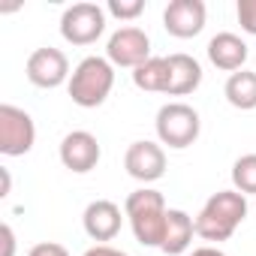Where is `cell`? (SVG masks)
Listing matches in <instances>:
<instances>
[{"mask_svg": "<svg viewBox=\"0 0 256 256\" xmlns=\"http://www.w3.org/2000/svg\"><path fill=\"white\" fill-rule=\"evenodd\" d=\"M106 58L112 66L139 70L145 60H151V36L142 28H120L108 36Z\"/></svg>", "mask_w": 256, "mask_h": 256, "instance_id": "obj_7", "label": "cell"}, {"mask_svg": "<svg viewBox=\"0 0 256 256\" xmlns=\"http://www.w3.org/2000/svg\"><path fill=\"white\" fill-rule=\"evenodd\" d=\"M208 60L223 72H241L247 64V42L235 34H217L208 42Z\"/></svg>", "mask_w": 256, "mask_h": 256, "instance_id": "obj_13", "label": "cell"}, {"mask_svg": "<svg viewBox=\"0 0 256 256\" xmlns=\"http://www.w3.org/2000/svg\"><path fill=\"white\" fill-rule=\"evenodd\" d=\"M229 106L241 108V112H250L256 108V72L250 70H241V72H232L226 78V88H223Z\"/></svg>", "mask_w": 256, "mask_h": 256, "instance_id": "obj_16", "label": "cell"}, {"mask_svg": "<svg viewBox=\"0 0 256 256\" xmlns=\"http://www.w3.org/2000/svg\"><path fill=\"white\" fill-rule=\"evenodd\" d=\"M82 256H130V253H124V250H118V247H108V244H96V247L84 250Z\"/></svg>", "mask_w": 256, "mask_h": 256, "instance_id": "obj_22", "label": "cell"}, {"mask_svg": "<svg viewBox=\"0 0 256 256\" xmlns=\"http://www.w3.org/2000/svg\"><path fill=\"white\" fill-rule=\"evenodd\" d=\"M166 60H169V84H166L169 96H187L202 84V66L196 58L178 52V54H169Z\"/></svg>", "mask_w": 256, "mask_h": 256, "instance_id": "obj_14", "label": "cell"}, {"mask_svg": "<svg viewBox=\"0 0 256 256\" xmlns=\"http://www.w3.org/2000/svg\"><path fill=\"white\" fill-rule=\"evenodd\" d=\"M106 34V10L96 4H72L60 16V36L72 46H94Z\"/></svg>", "mask_w": 256, "mask_h": 256, "instance_id": "obj_6", "label": "cell"}, {"mask_svg": "<svg viewBox=\"0 0 256 256\" xmlns=\"http://www.w3.org/2000/svg\"><path fill=\"white\" fill-rule=\"evenodd\" d=\"M124 169L130 178L142 181V184H151V181H160L166 175V151L157 145V142H133L124 154Z\"/></svg>", "mask_w": 256, "mask_h": 256, "instance_id": "obj_8", "label": "cell"}, {"mask_svg": "<svg viewBox=\"0 0 256 256\" xmlns=\"http://www.w3.org/2000/svg\"><path fill=\"white\" fill-rule=\"evenodd\" d=\"M36 142V126L34 118L18 108L4 102L0 106V154L4 157H24Z\"/></svg>", "mask_w": 256, "mask_h": 256, "instance_id": "obj_5", "label": "cell"}, {"mask_svg": "<svg viewBox=\"0 0 256 256\" xmlns=\"http://www.w3.org/2000/svg\"><path fill=\"white\" fill-rule=\"evenodd\" d=\"M232 184L238 193H256V154H244L232 166Z\"/></svg>", "mask_w": 256, "mask_h": 256, "instance_id": "obj_18", "label": "cell"}, {"mask_svg": "<svg viewBox=\"0 0 256 256\" xmlns=\"http://www.w3.org/2000/svg\"><path fill=\"white\" fill-rule=\"evenodd\" d=\"M106 10H108V16H114L120 22H133V18L142 16L145 4H142V0H108Z\"/></svg>", "mask_w": 256, "mask_h": 256, "instance_id": "obj_19", "label": "cell"}, {"mask_svg": "<svg viewBox=\"0 0 256 256\" xmlns=\"http://www.w3.org/2000/svg\"><path fill=\"white\" fill-rule=\"evenodd\" d=\"M193 232H196V220L187 211H181V208H169V214H166V235H163L160 250L166 256H181L190 247Z\"/></svg>", "mask_w": 256, "mask_h": 256, "instance_id": "obj_15", "label": "cell"}, {"mask_svg": "<svg viewBox=\"0 0 256 256\" xmlns=\"http://www.w3.org/2000/svg\"><path fill=\"white\" fill-rule=\"evenodd\" d=\"M205 18H208V10L202 0H172L163 10V28H166V34H172L178 40L199 36L205 30Z\"/></svg>", "mask_w": 256, "mask_h": 256, "instance_id": "obj_10", "label": "cell"}, {"mask_svg": "<svg viewBox=\"0 0 256 256\" xmlns=\"http://www.w3.org/2000/svg\"><path fill=\"white\" fill-rule=\"evenodd\" d=\"M133 84H136L139 90L166 94V84H169V60H166V58H151V60H145L139 70H133Z\"/></svg>", "mask_w": 256, "mask_h": 256, "instance_id": "obj_17", "label": "cell"}, {"mask_svg": "<svg viewBox=\"0 0 256 256\" xmlns=\"http://www.w3.org/2000/svg\"><path fill=\"white\" fill-rule=\"evenodd\" d=\"M28 78L30 84L42 88V90H52V88H60L66 78H70V60L60 48H36L30 58H28Z\"/></svg>", "mask_w": 256, "mask_h": 256, "instance_id": "obj_9", "label": "cell"}, {"mask_svg": "<svg viewBox=\"0 0 256 256\" xmlns=\"http://www.w3.org/2000/svg\"><path fill=\"white\" fill-rule=\"evenodd\" d=\"M199 130H202L199 112L187 102H166L157 112V139H160V145H169L175 151L190 148L199 139Z\"/></svg>", "mask_w": 256, "mask_h": 256, "instance_id": "obj_4", "label": "cell"}, {"mask_svg": "<svg viewBox=\"0 0 256 256\" xmlns=\"http://www.w3.org/2000/svg\"><path fill=\"white\" fill-rule=\"evenodd\" d=\"M66 88H70V96H72L76 106H82V108H96V106H102V102L108 100V94H112V88H114V66L108 64V58L90 54V58H84V60L72 70Z\"/></svg>", "mask_w": 256, "mask_h": 256, "instance_id": "obj_3", "label": "cell"}, {"mask_svg": "<svg viewBox=\"0 0 256 256\" xmlns=\"http://www.w3.org/2000/svg\"><path fill=\"white\" fill-rule=\"evenodd\" d=\"M124 214L133 226V235L142 247H160L163 244V235H166V199L163 193L151 190V187H142V190H133L124 202Z\"/></svg>", "mask_w": 256, "mask_h": 256, "instance_id": "obj_2", "label": "cell"}, {"mask_svg": "<svg viewBox=\"0 0 256 256\" xmlns=\"http://www.w3.org/2000/svg\"><path fill=\"white\" fill-rule=\"evenodd\" d=\"M190 256H226V253H223L220 247H196Z\"/></svg>", "mask_w": 256, "mask_h": 256, "instance_id": "obj_24", "label": "cell"}, {"mask_svg": "<svg viewBox=\"0 0 256 256\" xmlns=\"http://www.w3.org/2000/svg\"><path fill=\"white\" fill-rule=\"evenodd\" d=\"M238 24L244 34L256 36V0H238Z\"/></svg>", "mask_w": 256, "mask_h": 256, "instance_id": "obj_20", "label": "cell"}, {"mask_svg": "<svg viewBox=\"0 0 256 256\" xmlns=\"http://www.w3.org/2000/svg\"><path fill=\"white\" fill-rule=\"evenodd\" d=\"M82 223H84V232L94 238V241H112L118 232H120V208L108 199H96L84 208L82 214Z\"/></svg>", "mask_w": 256, "mask_h": 256, "instance_id": "obj_12", "label": "cell"}, {"mask_svg": "<svg viewBox=\"0 0 256 256\" xmlns=\"http://www.w3.org/2000/svg\"><path fill=\"white\" fill-rule=\"evenodd\" d=\"M100 154H102V151H100V142H96V136H90L88 130H72V133H66L64 142H60V163H64L70 172H76V175H84V172L96 169Z\"/></svg>", "mask_w": 256, "mask_h": 256, "instance_id": "obj_11", "label": "cell"}, {"mask_svg": "<svg viewBox=\"0 0 256 256\" xmlns=\"http://www.w3.org/2000/svg\"><path fill=\"white\" fill-rule=\"evenodd\" d=\"M0 235H4V256H12L16 253V232H12V226H4Z\"/></svg>", "mask_w": 256, "mask_h": 256, "instance_id": "obj_23", "label": "cell"}, {"mask_svg": "<svg viewBox=\"0 0 256 256\" xmlns=\"http://www.w3.org/2000/svg\"><path fill=\"white\" fill-rule=\"evenodd\" d=\"M28 256H70V253H66V247H64V244H58V241H42V244L30 247V253H28Z\"/></svg>", "mask_w": 256, "mask_h": 256, "instance_id": "obj_21", "label": "cell"}, {"mask_svg": "<svg viewBox=\"0 0 256 256\" xmlns=\"http://www.w3.org/2000/svg\"><path fill=\"white\" fill-rule=\"evenodd\" d=\"M244 217H247V196L238 190H220L202 205L196 217V235H202L205 241H229L235 229L244 223Z\"/></svg>", "mask_w": 256, "mask_h": 256, "instance_id": "obj_1", "label": "cell"}]
</instances>
